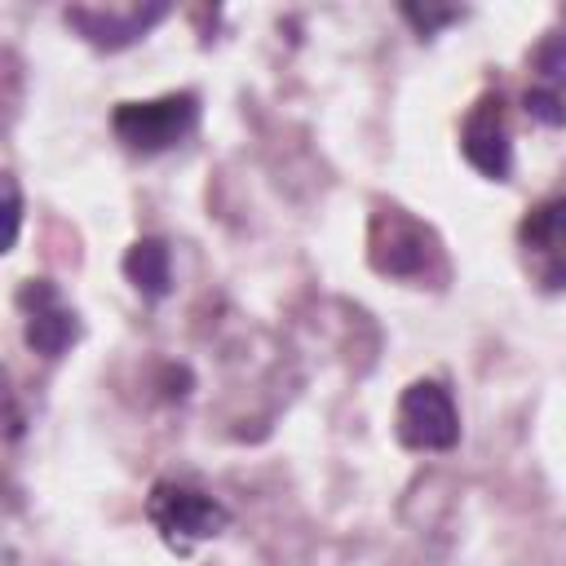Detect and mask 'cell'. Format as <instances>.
I'll return each instance as SVG.
<instances>
[{"instance_id":"1","label":"cell","mask_w":566,"mask_h":566,"mask_svg":"<svg viewBox=\"0 0 566 566\" xmlns=\"http://www.w3.org/2000/svg\"><path fill=\"white\" fill-rule=\"evenodd\" d=\"M195 124H199V97L195 93H168L155 102H119L111 115L115 137L142 155L177 146L181 137L195 133Z\"/></svg>"},{"instance_id":"2","label":"cell","mask_w":566,"mask_h":566,"mask_svg":"<svg viewBox=\"0 0 566 566\" xmlns=\"http://www.w3.org/2000/svg\"><path fill=\"white\" fill-rule=\"evenodd\" d=\"M146 517L155 522V531L172 548H190L195 539H212L230 522L221 500H212L195 486H181V482H155L146 495Z\"/></svg>"},{"instance_id":"3","label":"cell","mask_w":566,"mask_h":566,"mask_svg":"<svg viewBox=\"0 0 566 566\" xmlns=\"http://www.w3.org/2000/svg\"><path fill=\"white\" fill-rule=\"evenodd\" d=\"M398 438L411 451H451L460 442V416L438 380H416L398 398Z\"/></svg>"},{"instance_id":"4","label":"cell","mask_w":566,"mask_h":566,"mask_svg":"<svg viewBox=\"0 0 566 566\" xmlns=\"http://www.w3.org/2000/svg\"><path fill=\"white\" fill-rule=\"evenodd\" d=\"M517 248H522V261H526L531 279L544 292L566 287V195L544 199L539 208H531L522 217Z\"/></svg>"},{"instance_id":"5","label":"cell","mask_w":566,"mask_h":566,"mask_svg":"<svg viewBox=\"0 0 566 566\" xmlns=\"http://www.w3.org/2000/svg\"><path fill=\"white\" fill-rule=\"evenodd\" d=\"M429 256H433V239L420 221L402 217L398 208L376 212V221H371V265L380 274L420 279L429 270Z\"/></svg>"},{"instance_id":"6","label":"cell","mask_w":566,"mask_h":566,"mask_svg":"<svg viewBox=\"0 0 566 566\" xmlns=\"http://www.w3.org/2000/svg\"><path fill=\"white\" fill-rule=\"evenodd\" d=\"M18 305H22V314H27V345H31L35 354L57 358V354H66V349L75 345L80 323H75V314L62 305V296H57L53 283H44V279L27 283V287L18 292Z\"/></svg>"},{"instance_id":"7","label":"cell","mask_w":566,"mask_h":566,"mask_svg":"<svg viewBox=\"0 0 566 566\" xmlns=\"http://www.w3.org/2000/svg\"><path fill=\"white\" fill-rule=\"evenodd\" d=\"M460 150L464 159L491 177V181H504L509 168H513V142H509V128H504V102L500 97H482L469 119H464V133H460Z\"/></svg>"},{"instance_id":"8","label":"cell","mask_w":566,"mask_h":566,"mask_svg":"<svg viewBox=\"0 0 566 566\" xmlns=\"http://www.w3.org/2000/svg\"><path fill=\"white\" fill-rule=\"evenodd\" d=\"M164 13H168L164 4L128 9V13H102V9H84V4H75V9H66V22L80 27V35H84L88 44H97V49H124V44L142 40Z\"/></svg>"},{"instance_id":"9","label":"cell","mask_w":566,"mask_h":566,"mask_svg":"<svg viewBox=\"0 0 566 566\" xmlns=\"http://www.w3.org/2000/svg\"><path fill=\"white\" fill-rule=\"evenodd\" d=\"M124 274H128V283H133L142 296H150V301L168 296V283H172L168 243H164V239H137V243L128 248V256H124Z\"/></svg>"},{"instance_id":"10","label":"cell","mask_w":566,"mask_h":566,"mask_svg":"<svg viewBox=\"0 0 566 566\" xmlns=\"http://www.w3.org/2000/svg\"><path fill=\"white\" fill-rule=\"evenodd\" d=\"M535 71H539V88H553V93L566 88V35H553L535 53Z\"/></svg>"},{"instance_id":"11","label":"cell","mask_w":566,"mask_h":566,"mask_svg":"<svg viewBox=\"0 0 566 566\" xmlns=\"http://www.w3.org/2000/svg\"><path fill=\"white\" fill-rule=\"evenodd\" d=\"M526 111L539 119V124H548V128H557V124H566V97L562 93H553V88H526Z\"/></svg>"},{"instance_id":"12","label":"cell","mask_w":566,"mask_h":566,"mask_svg":"<svg viewBox=\"0 0 566 566\" xmlns=\"http://www.w3.org/2000/svg\"><path fill=\"white\" fill-rule=\"evenodd\" d=\"M4 195H9V243H18V226H22V199H18L13 177L4 181Z\"/></svg>"}]
</instances>
